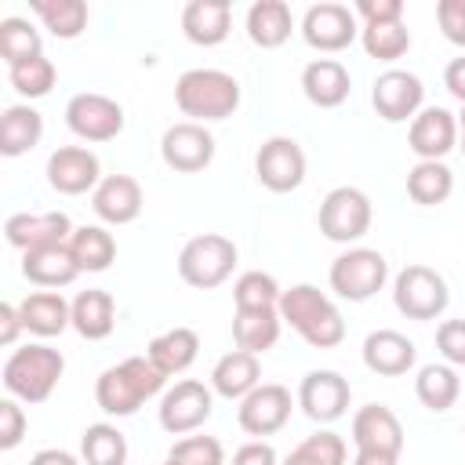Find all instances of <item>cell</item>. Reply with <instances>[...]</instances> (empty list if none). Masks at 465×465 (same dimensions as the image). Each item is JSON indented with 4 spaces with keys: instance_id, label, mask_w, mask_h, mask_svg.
I'll return each mask as SVG.
<instances>
[{
    "instance_id": "cell-13",
    "label": "cell",
    "mask_w": 465,
    "mask_h": 465,
    "mask_svg": "<svg viewBox=\"0 0 465 465\" xmlns=\"http://www.w3.org/2000/svg\"><path fill=\"white\" fill-rule=\"evenodd\" d=\"M371 105L385 124H403L425 109V87L407 69H385L371 87Z\"/></svg>"
},
{
    "instance_id": "cell-51",
    "label": "cell",
    "mask_w": 465,
    "mask_h": 465,
    "mask_svg": "<svg viewBox=\"0 0 465 465\" xmlns=\"http://www.w3.org/2000/svg\"><path fill=\"white\" fill-rule=\"evenodd\" d=\"M29 465H84V458H76V454H69L62 447H44V450H36L29 458Z\"/></svg>"
},
{
    "instance_id": "cell-29",
    "label": "cell",
    "mask_w": 465,
    "mask_h": 465,
    "mask_svg": "<svg viewBox=\"0 0 465 465\" xmlns=\"http://www.w3.org/2000/svg\"><path fill=\"white\" fill-rule=\"evenodd\" d=\"M258 385H262V363H258V356H251L243 349L225 352L211 371V389L225 400H243Z\"/></svg>"
},
{
    "instance_id": "cell-48",
    "label": "cell",
    "mask_w": 465,
    "mask_h": 465,
    "mask_svg": "<svg viewBox=\"0 0 465 465\" xmlns=\"http://www.w3.org/2000/svg\"><path fill=\"white\" fill-rule=\"evenodd\" d=\"M232 465H280V458H276L272 443L251 440V443H243V447L232 454Z\"/></svg>"
},
{
    "instance_id": "cell-3",
    "label": "cell",
    "mask_w": 465,
    "mask_h": 465,
    "mask_svg": "<svg viewBox=\"0 0 465 465\" xmlns=\"http://www.w3.org/2000/svg\"><path fill=\"white\" fill-rule=\"evenodd\" d=\"M174 105L193 124L225 120L240 109V84L225 69H185L174 84Z\"/></svg>"
},
{
    "instance_id": "cell-16",
    "label": "cell",
    "mask_w": 465,
    "mask_h": 465,
    "mask_svg": "<svg viewBox=\"0 0 465 465\" xmlns=\"http://www.w3.org/2000/svg\"><path fill=\"white\" fill-rule=\"evenodd\" d=\"M47 182L54 193L62 196H84L94 193L102 182V167L98 156L87 145H58L47 156Z\"/></svg>"
},
{
    "instance_id": "cell-28",
    "label": "cell",
    "mask_w": 465,
    "mask_h": 465,
    "mask_svg": "<svg viewBox=\"0 0 465 465\" xmlns=\"http://www.w3.org/2000/svg\"><path fill=\"white\" fill-rule=\"evenodd\" d=\"M116 327V302L109 291L102 287H87L73 298V331L87 341H102L109 338Z\"/></svg>"
},
{
    "instance_id": "cell-35",
    "label": "cell",
    "mask_w": 465,
    "mask_h": 465,
    "mask_svg": "<svg viewBox=\"0 0 465 465\" xmlns=\"http://www.w3.org/2000/svg\"><path fill=\"white\" fill-rule=\"evenodd\" d=\"M69 251H73L80 272H105L116 258V240L105 225H80L69 236Z\"/></svg>"
},
{
    "instance_id": "cell-11",
    "label": "cell",
    "mask_w": 465,
    "mask_h": 465,
    "mask_svg": "<svg viewBox=\"0 0 465 465\" xmlns=\"http://www.w3.org/2000/svg\"><path fill=\"white\" fill-rule=\"evenodd\" d=\"M302 36L312 51H323V54H334V51H345L356 36H360V18L352 7L345 4H334V0H323V4H312L302 18Z\"/></svg>"
},
{
    "instance_id": "cell-32",
    "label": "cell",
    "mask_w": 465,
    "mask_h": 465,
    "mask_svg": "<svg viewBox=\"0 0 465 465\" xmlns=\"http://www.w3.org/2000/svg\"><path fill=\"white\" fill-rule=\"evenodd\" d=\"M280 309H254V312H236L232 320V341L236 349L251 352V356H262L269 352L276 341H280Z\"/></svg>"
},
{
    "instance_id": "cell-31",
    "label": "cell",
    "mask_w": 465,
    "mask_h": 465,
    "mask_svg": "<svg viewBox=\"0 0 465 465\" xmlns=\"http://www.w3.org/2000/svg\"><path fill=\"white\" fill-rule=\"evenodd\" d=\"M196 352H200V334H196L193 327H171V331L156 334V338L149 341V349H145V356H149L167 378L189 371L193 360H196Z\"/></svg>"
},
{
    "instance_id": "cell-20",
    "label": "cell",
    "mask_w": 465,
    "mask_h": 465,
    "mask_svg": "<svg viewBox=\"0 0 465 465\" xmlns=\"http://www.w3.org/2000/svg\"><path fill=\"white\" fill-rule=\"evenodd\" d=\"M142 203H145L142 185L131 174H105L91 193V211L105 225H131L142 214Z\"/></svg>"
},
{
    "instance_id": "cell-50",
    "label": "cell",
    "mask_w": 465,
    "mask_h": 465,
    "mask_svg": "<svg viewBox=\"0 0 465 465\" xmlns=\"http://www.w3.org/2000/svg\"><path fill=\"white\" fill-rule=\"evenodd\" d=\"M443 87L465 105V54L447 62V69H443Z\"/></svg>"
},
{
    "instance_id": "cell-21",
    "label": "cell",
    "mask_w": 465,
    "mask_h": 465,
    "mask_svg": "<svg viewBox=\"0 0 465 465\" xmlns=\"http://www.w3.org/2000/svg\"><path fill=\"white\" fill-rule=\"evenodd\" d=\"M414 341L392 327H381V331H371L363 338V367L381 374V378H400L414 367Z\"/></svg>"
},
{
    "instance_id": "cell-45",
    "label": "cell",
    "mask_w": 465,
    "mask_h": 465,
    "mask_svg": "<svg viewBox=\"0 0 465 465\" xmlns=\"http://www.w3.org/2000/svg\"><path fill=\"white\" fill-rule=\"evenodd\" d=\"M25 436V411L18 407L15 396L0 400V450H15Z\"/></svg>"
},
{
    "instance_id": "cell-2",
    "label": "cell",
    "mask_w": 465,
    "mask_h": 465,
    "mask_svg": "<svg viewBox=\"0 0 465 465\" xmlns=\"http://www.w3.org/2000/svg\"><path fill=\"white\" fill-rule=\"evenodd\" d=\"M167 374L149 356H127L116 367H105L94 381V403L109 418H131L145 400L163 389Z\"/></svg>"
},
{
    "instance_id": "cell-24",
    "label": "cell",
    "mask_w": 465,
    "mask_h": 465,
    "mask_svg": "<svg viewBox=\"0 0 465 465\" xmlns=\"http://www.w3.org/2000/svg\"><path fill=\"white\" fill-rule=\"evenodd\" d=\"M22 276L44 291H58L69 287L80 276V265L69 251V243H54V247H40V251H25L22 254Z\"/></svg>"
},
{
    "instance_id": "cell-52",
    "label": "cell",
    "mask_w": 465,
    "mask_h": 465,
    "mask_svg": "<svg viewBox=\"0 0 465 465\" xmlns=\"http://www.w3.org/2000/svg\"><path fill=\"white\" fill-rule=\"evenodd\" d=\"M352 465H400V454H385V450H356Z\"/></svg>"
},
{
    "instance_id": "cell-40",
    "label": "cell",
    "mask_w": 465,
    "mask_h": 465,
    "mask_svg": "<svg viewBox=\"0 0 465 465\" xmlns=\"http://www.w3.org/2000/svg\"><path fill=\"white\" fill-rule=\"evenodd\" d=\"M360 44L371 58L378 62H396L411 51V33L403 22H385V25H360Z\"/></svg>"
},
{
    "instance_id": "cell-42",
    "label": "cell",
    "mask_w": 465,
    "mask_h": 465,
    "mask_svg": "<svg viewBox=\"0 0 465 465\" xmlns=\"http://www.w3.org/2000/svg\"><path fill=\"white\" fill-rule=\"evenodd\" d=\"M7 80H11V87L22 94V98H44V94H51V87H54V80H58V69H54V62L47 58V54H40V58H29V62H22V65H11L7 69Z\"/></svg>"
},
{
    "instance_id": "cell-12",
    "label": "cell",
    "mask_w": 465,
    "mask_h": 465,
    "mask_svg": "<svg viewBox=\"0 0 465 465\" xmlns=\"http://www.w3.org/2000/svg\"><path fill=\"white\" fill-rule=\"evenodd\" d=\"M291 389L280 385V381H262L254 392H247L240 400V411H236V421L247 436H272L280 432L287 421H291Z\"/></svg>"
},
{
    "instance_id": "cell-9",
    "label": "cell",
    "mask_w": 465,
    "mask_h": 465,
    "mask_svg": "<svg viewBox=\"0 0 465 465\" xmlns=\"http://www.w3.org/2000/svg\"><path fill=\"white\" fill-rule=\"evenodd\" d=\"M211 411H214V389L196 378H182L160 396V429L171 436H189L211 418Z\"/></svg>"
},
{
    "instance_id": "cell-25",
    "label": "cell",
    "mask_w": 465,
    "mask_h": 465,
    "mask_svg": "<svg viewBox=\"0 0 465 465\" xmlns=\"http://www.w3.org/2000/svg\"><path fill=\"white\" fill-rule=\"evenodd\" d=\"M302 91L312 105L338 109L352 91V76L338 58H316L302 69Z\"/></svg>"
},
{
    "instance_id": "cell-26",
    "label": "cell",
    "mask_w": 465,
    "mask_h": 465,
    "mask_svg": "<svg viewBox=\"0 0 465 465\" xmlns=\"http://www.w3.org/2000/svg\"><path fill=\"white\" fill-rule=\"evenodd\" d=\"M22 327L36 338H54L65 327H73V302H65L58 291H33L18 302Z\"/></svg>"
},
{
    "instance_id": "cell-33",
    "label": "cell",
    "mask_w": 465,
    "mask_h": 465,
    "mask_svg": "<svg viewBox=\"0 0 465 465\" xmlns=\"http://www.w3.org/2000/svg\"><path fill=\"white\" fill-rule=\"evenodd\" d=\"M454 193V174L443 160H418L407 171V196L421 207H436L447 203V196Z\"/></svg>"
},
{
    "instance_id": "cell-22",
    "label": "cell",
    "mask_w": 465,
    "mask_h": 465,
    "mask_svg": "<svg viewBox=\"0 0 465 465\" xmlns=\"http://www.w3.org/2000/svg\"><path fill=\"white\" fill-rule=\"evenodd\" d=\"M352 443H356V450L400 454L403 450V425L385 403H367L352 414Z\"/></svg>"
},
{
    "instance_id": "cell-30",
    "label": "cell",
    "mask_w": 465,
    "mask_h": 465,
    "mask_svg": "<svg viewBox=\"0 0 465 465\" xmlns=\"http://www.w3.org/2000/svg\"><path fill=\"white\" fill-rule=\"evenodd\" d=\"M44 138V116L18 102V105H7L0 113V153L4 156H25L33 145H40Z\"/></svg>"
},
{
    "instance_id": "cell-17",
    "label": "cell",
    "mask_w": 465,
    "mask_h": 465,
    "mask_svg": "<svg viewBox=\"0 0 465 465\" xmlns=\"http://www.w3.org/2000/svg\"><path fill=\"white\" fill-rule=\"evenodd\" d=\"M349 381L338 371H309L298 385V407L316 425H331L349 411Z\"/></svg>"
},
{
    "instance_id": "cell-1",
    "label": "cell",
    "mask_w": 465,
    "mask_h": 465,
    "mask_svg": "<svg viewBox=\"0 0 465 465\" xmlns=\"http://www.w3.org/2000/svg\"><path fill=\"white\" fill-rule=\"evenodd\" d=\"M280 320L291 323V331L302 334L305 345L312 349H334L345 341V320L338 305L312 283H294L280 294Z\"/></svg>"
},
{
    "instance_id": "cell-6",
    "label": "cell",
    "mask_w": 465,
    "mask_h": 465,
    "mask_svg": "<svg viewBox=\"0 0 465 465\" xmlns=\"http://www.w3.org/2000/svg\"><path fill=\"white\" fill-rule=\"evenodd\" d=\"M331 291L345 302L374 298L389 280V262L374 247H349L331 262Z\"/></svg>"
},
{
    "instance_id": "cell-53",
    "label": "cell",
    "mask_w": 465,
    "mask_h": 465,
    "mask_svg": "<svg viewBox=\"0 0 465 465\" xmlns=\"http://www.w3.org/2000/svg\"><path fill=\"white\" fill-rule=\"evenodd\" d=\"M458 149H461V156H465V105H461V113H458Z\"/></svg>"
},
{
    "instance_id": "cell-10",
    "label": "cell",
    "mask_w": 465,
    "mask_h": 465,
    "mask_svg": "<svg viewBox=\"0 0 465 465\" xmlns=\"http://www.w3.org/2000/svg\"><path fill=\"white\" fill-rule=\"evenodd\" d=\"M65 124L84 142H113L124 131V105L98 91H80L65 102Z\"/></svg>"
},
{
    "instance_id": "cell-15",
    "label": "cell",
    "mask_w": 465,
    "mask_h": 465,
    "mask_svg": "<svg viewBox=\"0 0 465 465\" xmlns=\"http://www.w3.org/2000/svg\"><path fill=\"white\" fill-rule=\"evenodd\" d=\"M160 156L171 171L196 174L214 160V134L203 124H193V120L171 124L160 138Z\"/></svg>"
},
{
    "instance_id": "cell-27",
    "label": "cell",
    "mask_w": 465,
    "mask_h": 465,
    "mask_svg": "<svg viewBox=\"0 0 465 465\" xmlns=\"http://www.w3.org/2000/svg\"><path fill=\"white\" fill-rule=\"evenodd\" d=\"M247 36L254 47L262 51H272V47H283L294 33V15L283 0H254L247 7Z\"/></svg>"
},
{
    "instance_id": "cell-47",
    "label": "cell",
    "mask_w": 465,
    "mask_h": 465,
    "mask_svg": "<svg viewBox=\"0 0 465 465\" xmlns=\"http://www.w3.org/2000/svg\"><path fill=\"white\" fill-rule=\"evenodd\" d=\"M436 22L443 36L458 47H465V0H440L436 4Z\"/></svg>"
},
{
    "instance_id": "cell-23",
    "label": "cell",
    "mask_w": 465,
    "mask_h": 465,
    "mask_svg": "<svg viewBox=\"0 0 465 465\" xmlns=\"http://www.w3.org/2000/svg\"><path fill=\"white\" fill-rule=\"evenodd\" d=\"M232 29L229 0H189L182 7V33L196 47H218Z\"/></svg>"
},
{
    "instance_id": "cell-14",
    "label": "cell",
    "mask_w": 465,
    "mask_h": 465,
    "mask_svg": "<svg viewBox=\"0 0 465 465\" xmlns=\"http://www.w3.org/2000/svg\"><path fill=\"white\" fill-rule=\"evenodd\" d=\"M254 174L269 193H294L305 182V153L294 138L276 134L269 142H262L258 156H254Z\"/></svg>"
},
{
    "instance_id": "cell-38",
    "label": "cell",
    "mask_w": 465,
    "mask_h": 465,
    "mask_svg": "<svg viewBox=\"0 0 465 465\" xmlns=\"http://www.w3.org/2000/svg\"><path fill=\"white\" fill-rule=\"evenodd\" d=\"M44 54V44H40V33L33 29L29 18H18V15H7L0 22V58L11 65H22L29 58H40Z\"/></svg>"
},
{
    "instance_id": "cell-46",
    "label": "cell",
    "mask_w": 465,
    "mask_h": 465,
    "mask_svg": "<svg viewBox=\"0 0 465 465\" xmlns=\"http://www.w3.org/2000/svg\"><path fill=\"white\" fill-rule=\"evenodd\" d=\"M352 11H356V18H360L363 25L403 22V0H356Z\"/></svg>"
},
{
    "instance_id": "cell-54",
    "label": "cell",
    "mask_w": 465,
    "mask_h": 465,
    "mask_svg": "<svg viewBox=\"0 0 465 465\" xmlns=\"http://www.w3.org/2000/svg\"><path fill=\"white\" fill-rule=\"evenodd\" d=\"M160 465H178V461H171V458H167V461H160Z\"/></svg>"
},
{
    "instance_id": "cell-39",
    "label": "cell",
    "mask_w": 465,
    "mask_h": 465,
    "mask_svg": "<svg viewBox=\"0 0 465 465\" xmlns=\"http://www.w3.org/2000/svg\"><path fill=\"white\" fill-rule=\"evenodd\" d=\"M280 465H345V440L331 429L305 436Z\"/></svg>"
},
{
    "instance_id": "cell-4",
    "label": "cell",
    "mask_w": 465,
    "mask_h": 465,
    "mask_svg": "<svg viewBox=\"0 0 465 465\" xmlns=\"http://www.w3.org/2000/svg\"><path fill=\"white\" fill-rule=\"evenodd\" d=\"M62 371H65L62 352L51 349V345H40V341H36V345H22V349H15V352L4 360L0 378H4L7 396L22 400V403H44V400L54 392Z\"/></svg>"
},
{
    "instance_id": "cell-37",
    "label": "cell",
    "mask_w": 465,
    "mask_h": 465,
    "mask_svg": "<svg viewBox=\"0 0 465 465\" xmlns=\"http://www.w3.org/2000/svg\"><path fill=\"white\" fill-rule=\"evenodd\" d=\"M80 458L84 465H127V436L109 421H94L80 436Z\"/></svg>"
},
{
    "instance_id": "cell-36",
    "label": "cell",
    "mask_w": 465,
    "mask_h": 465,
    "mask_svg": "<svg viewBox=\"0 0 465 465\" xmlns=\"http://www.w3.org/2000/svg\"><path fill=\"white\" fill-rule=\"evenodd\" d=\"M29 11L58 40H76L87 29V4L84 0H29Z\"/></svg>"
},
{
    "instance_id": "cell-19",
    "label": "cell",
    "mask_w": 465,
    "mask_h": 465,
    "mask_svg": "<svg viewBox=\"0 0 465 465\" xmlns=\"http://www.w3.org/2000/svg\"><path fill=\"white\" fill-rule=\"evenodd\" d=\"M407 145L418 160H443L450 149H458V116L443 105H425L411 120Z\"/></svg>"
},
{
    "instance_id": "cell-41",
    "label": "cell",
    "mask_w": 465,
    "mask_h": 465,
    "mask_svg": "<svg viewBox=\"0 0 465 465\" xmlns=\"http://www.w3.org/2000/svg\"><path fill=\"white\" fill-rule=\"evenodd\" d=\"M280 283L262 272V269H251L243 272L236 283H232V302H236V312H254V309H276L280 305Z\"/></svg>"
},
{
    "instance_id": "cell-7",
    "label": "cell",
    "mask_w": 465,
    "mask_h": 465,
    "mask_svg": "<svg viewBox=\"0 0 465 465\" xmlns=\"http://www.w3.org/2000/svg\"><path fill=\"white\" fill-rule=\"evenodd\" d=\"M447 302H450L447 280L421 262L400 269L392 280V305L407 320H436V316H443Z\"/></svg>"
},
{
    "instance_id": "cell-34",
    "label": "cell",
    "mask_w": 465,
    "mask_h": 465,
    "mask_svg": "<svg viewBox=\"0 0 465 465\" xmlns=\"http://www.w3.org/2000/svg\"><path fill=\"white\" fill-rule=\"evenodd\" d=\"M458 392H461V378L450 363H425L414 378V396L421 400V407L429 411H450L458 403Z\"/></svg>"
},
{
    "instance_id": "cell-5",
    "label": "cell",
    "mask_w": 465,
    "mask_h": 465,
    "mask_svg": "<svg viewBox=\"0 0 465 465\" xmlns=\"http://www.w3.org/2000/svg\"><path fill=\"white\" fill-rule=\"evenodd\" d=\"M232 269H236V243L222 232H200L185 240L178 254V276L196 291L222 287L232 276Z\"/></svg>"
},
{
    "instance_id": "cell-43",
    "label": "cell",
    "mask_w": 465,
    "mask_h": 465,
    "mask_svg": "<svg viewBox=\"0 0 465 465\" xmlns=\"http://www.w3.org/2000/svg\"><path fill=\"white\" fill-rule=\"evenodd\" d=\"M167 458L178 465H225V450L214 436H182Z\"/></svg>"
},
{
    "instance_id": "cell-49",
    "label": "cell",
    "mask_w": 465,
    "mask_h": 465,
    "mask_svg": "<svg viewBox=\"0 0 465 465\" xmlns=\"http://www.w3.org/2000/svg\"><path fill=\"white\" fill-rule=\"evenodd\" d=\"M22 331H25V327H22V312H18V305L0 302V345H15Z\"/></svg>"
},
{
    "instance_id": "cell-8",
    "label": "cell",
    "mask_w": 465,
    "mask_h": 465,
    "mask_svg": "<svg viewBox=\"0 0 465 465\" xmlns=\"http://www.w3.org/2000/svg\"><path fill=\"white\" fill-rule=\"evenodd\" d=\"M371 218H374L371 196L356 185H338L320 203V232L334 243H356L360 236H367Z\"/></svg>"
},
{
    "instance_id": "cell-18",
    "label": "cell",
    "mask_w": 465,
    "mask_h": 465,
    "mask_svg": "<svg viewBox=\"0 0 465 465\" xmlns=\"http://www.w3.org/2000/svg\"><path fill=\"white\" fill-rule=\"evenodd\" d=\"M4 236L11 247H18L22 254L25 251H40V247H54V243H69L73 236V222L65 211H40V214H29V211H18L4 222Z\"/></svg>"
},
{
    "instance_id": "cell-44",
    "label": "cell",
    "mask_w": 465,
    "mask_h": 465,
    "mask_svg": "<svg viewBox=\"0 0 465 465\" xmlns=\"http://www.w3.org/2000/svg\"><path fill=\"white\" fill-rule=\"evenodd\" d=\"M436 349L450 367H465V320H443L436 327Z\"/></svg>"
}]
</instances>
